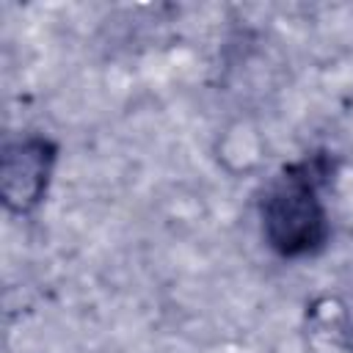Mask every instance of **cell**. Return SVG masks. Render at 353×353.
Here are the masks:
<instances>
[{"label": "cell", "instance_id": "6da1fadb", "mask_svg": "<svg viewBox=\"0 0 353 353\" xmlns=\"http://www.w3.org/2000/svg\"><path fill=\"white\" fill-rule=\"evenodd\" d=\"M336 174L331 152H312L287 163L262 190L259 229L281 259H306L331 243V212L323 199Z\"/></svg>", "mask_w": 353, "mask_h": 353}, {"label": "cell", "instance_id": "7a4b0ae2", "mask_svg": "<svg viewBox=\"0 0 353 353\" xmlns=\"http://www.w3.org/2000/svg\"><path fill=\"white\" fill-rule=\"evenodd\" d=\"M61 143L44 132H22L3 143L0 154V201L8 215L30 218L50 196Z\"/></svg>", "mask_w": 353, "mask_h": 353}, {"label": "cell", "instance_id": "3957f363", "mask_svg": "<svg viewBox=\"0 0 353 353\" xmlns=\"http://www.w3.org/2000/svg\"><path fill=\"white\" fill-rule=\"evenodd\" d=\"M212 157L218 168L226 171L232 179L254 176L268 157V138L262 124L254 116L229 119L212 141Z\"/></svg>", "mask_w": 353, "mask_h": 353}]
</instances>
